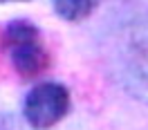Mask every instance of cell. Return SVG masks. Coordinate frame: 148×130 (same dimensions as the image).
I'll return each instance as SVG.
<instances>
[{"label": "cell", "mask_w": 148, "mask_h": 130, "mask_svg": "<svg viewBox=\"0 0 148 130\" xmlns=\"http://www.w3.org/2000/svg\"><path fill=\"white\" fill-rule=\"evenodd\" d=\"M0 130H32V128L14 114H0Z\"/></svg>", "instance_id": "4"}, {"label": "cell", "mask_w": 148, "mask_h": 130, "mask_svg": "<svg viewBox=\"0 0 148 130\" xmlns=\"http://www.w3.org/2000/svg\"><path fill=\"white\" fill-rule=\"evenodd\" d=\"M72 108L70 88L58 81L36 83L23 99V121L32 130H49L58 126Z\"/></svg>", "instance_id": "2"}, {"label": "cell", "mask_w": 148, "mask_h": 130, "mask_svg": "<svg viewBox=\"0 0 148 130\" xmlns=\"http://www.w3.org/2000/svg\"><path fill=\"white\" fill-rule=\"evenodd\" d=\"M2 49L23 81H34L52 67V52L40 29L29 20H11L2 29Z\"/></svg>", "instance_id": "1"}, {"label": "cell", "mask_w": 148, "mask_h": 130, "mask_svg": "<svg viewBox=\"0 0 148 130\" xmlns=\"http://www.w3.org/2000/svg\"><path fill=\"white\" fill-rule=\"evenodd\" d=\"M11 2H27V0H0V5H11Z\"/></svg>", "instance_id": "5"}, {"label": "cell", "mask_w": 148, "mask_h": 130, "mask_svg": "<svg viewBox=\"0 0 148 130\" xmlns=\"http://www.w3.org/2000/svg\"><path fill=\"white\" fill-rule=\"evenodd\" d=\"M99 5L101 0H54V11L65 23H83L97 11Z\"/></svg>", "instance_id": "3"}]
</instances>
